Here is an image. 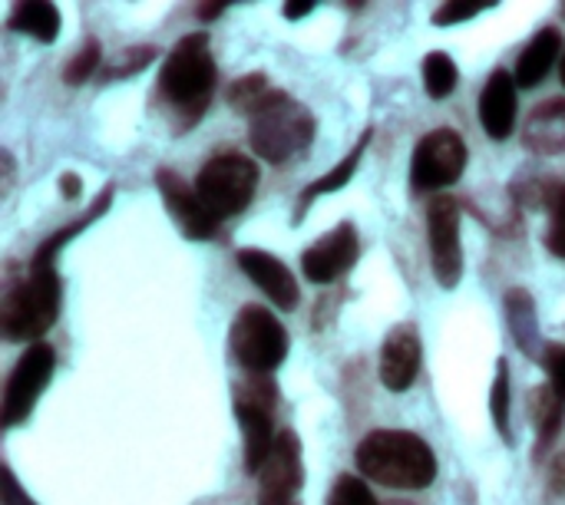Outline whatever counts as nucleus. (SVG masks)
Listing matches in <instances>:
<instances>
[{
	"label": "nucleus",
	"instance_id": "obj_27",
	"mask_svg": "<svg viewBox=\"0 0 565 505\" xmlns=\"http://www.w3.org/2000/svg\"><path fill=\"white\" fill-rule=\"evenodd\" d=\"M103 63V50H99V40H86L73 56L70 63L63 66V83L66 86H83Z\"/></svg>",
	"mask_w": 565,
	"mask_h": 505
},
{
	"label": "nucleus",
	"instance_id": "obj_22",
	"mask_svg": "<svg viewBox=\"0 0 565 505\" xmlns=\"http://www.w3.org/2000/svg\"><path fill=\"white\" fill-rule=\"evenodd\" d=\"M10 30L26 33L40 43H53L60 36V10L46 0H26L10 10Z\"/></svg>",
	"mask_w": 565,
	"mask_h": 505
},
{
	"label": "nucleus",
	"instance_id": "obj_9",
	"mask_svg": "<svg viewBox=\"0 0 565 505\" xmlns=\"http://www.w3.org/2000/svg\"><path fill=\"white\" fill-rule=\"evenodd\" d=\"M53 367H56V354L50 344L40 341V344H30L23 351V357L17 361V367L10 370L7 387H3V404H0V427L3 430L20 427L33 413L40 394L53 380Z\"/></svg>",
	"mask_w": 565,
	"mask_h": 505
},
{
	"label": "nucleus",
	"instance_id": "obj_24",
	"mask_svg": "<svg viewBox=\"0 0 565 505\" xmlns=\"http://www.w3.org/2000/svg\"><path fill=\"white\" fill-rule=\"evenodd\" d=\"M457 83H460L457 63L440 50L427 53V60H424V89H427V96L430 99H447L457 89Z\"/></svg>",
	"mask_w": 565,
	"mask_h": 505
},
{
	"label": "nucleus",
	"instance_id": "obj_18",
	"mask_svg": "<svg viewBox=\"0 0 565 505\" xmlns=\"http://www.w3.org/2000/svg\"><path fill=\"white\" fill-rule=\"evenodd\" d=\"M523 142L533 155H563L565 152V99L540 103L523 129Z\"/></svg>",
	"mask_w": 565,
	"mask_h": 505
},
{
	"label": "nucleus",
	"instance_id": "obj_5",
	"mask_svg": "<svg viewBox=\"0 0 565 505\" xmlns=\"http://www.w3.org/2000/svg\"><path fill=\"white\" fill-rule=\"evenodd\" d=\"M228 344L245 374L271 377L288 357V331L285 324L262 304H245L228 331Z\"/></svg>",
	"mask_w": 565,
	"mask_h": 505
},
{
	"label": "nucleus",
	"instance_id": "obj_39",
	"mask_svg": "<svg viewBox=\"0 0 565 505\" xmlns=\"http://www.w3.org/2000/svg\"><path fill=\"white\" fill-rule=\"evenodd\" d=\"M391 505H411V503H391Z\"/></svg>",
	"mask_w": 565,
	"mask_h": 505
},
{
	"label": "nucleus",
	"instance_id": "obj_7",
	"mask_svg": "<svg viewBox=\"0 0 565 505\" xmlns=\"http://www.w3.org/2000/svg\"><path fill=\"white\" fill-rule=\"evenodd\" d=\"M195 192H199L202 205L218 222H225L252 205V198L258 192V165H255V159H248L242 152H218L199 169Z\"/></svg>",
	"mask_w": 565,
	"mask_h": 505
},
{
	"label": "nucleus",
	"instance_id": "obj_15",
	"mask_svg": "<svg viewBox=\"0 0 565 505\" xmlns=\"http://www.w3.org/2000/svg\"><path fill=\"white\" fill-rule=\"evenodd\" d=\"M420 361H424V347H420V334L414 324H397L384 347H381V380L391 394H404L414 387L417 374H420Z\"/></svg>",
	"mask_w": 565,
	"mask_h": 505
},
{
	"label": "nucleus",
	"instance_id": "obj_33",
	"mask_svg": "<svg viewBox=\"0 0 565 505\" xmlns=\"http://www.w3.org/2000/svg\"><path fill=\"white\" fill-rule=\"evenodd\" d=\"M0 473H3V505H36L20 490V483H17V476H13L10 466H3Z\"/></svg>",
	"mask_w": 565,
	"mask_h": 505
},
{
	"label": "nucleus",
	"instance_id": "obj_19",
	"mask_svg": "<svg viewBox=\"0 0 565 505\" xmlns=\"http://www.w3.org/2000/svg\"><path fill=\"white\" fill-rule=\"evenodd\" d=\"M507 324L510 334L516 337L523 354H536L540 351V321H536V301L526 288H510L507 291Z\"/></svg>",
	"mask_w": 565,
	"mask_h": 505
},
{
	"label": "nucleus",
	"instance_id": "obj_12",
	"mask_svg": "<svg viewBox=\"0 0 565 505\" xmlns=\"http://www.w3.org/2000/svg\"><path fill=\"white\" fill-rule=\"evenodd\" d=\"M305 483L301 440L291 430H281L271 456L258 473V505H291Z\"/></svg>",
	"mask_w": 565,
	"mask_h": 505
},
{
	"label": "nucleus",
	"instance_id": "obj_2",
	"mask_svg": "<svg viewBox=\"0 0 565 505\" xmlns=\"http://www.w3.org/2000/svg\"><path fill=\"white\" fill-rule=\"evenodd\" d=\"M358 470L387 490H427L437 480V456L427 440L407 430H374L358 443Z\"/></svg>",
	"mask_w": 565,
	"mask_h": 505
},
{
	"label": "nucleus",
	"instance_id": "obj_26",
	"mask_svg": "<svg viewBox=\"0 0 565 505\" xmlns=\"http://www.w3.org/2000/svg\"><path fill=\"white\" fill-rule=\"evenodd\" d=\"M490 413H493L497 433L507 443H513V430H510V364L507 361L497 364V380H493V390H490Z\"/></svg>",
	"mask_w": 565,
	"mask_h": 505
},
{
	"label": "nucleus",
	"instance_id": "obj_8",
	"mask_svg": "<svg viewBox=\"0 0 565 505\" xmlns=\"http://www.w3.org/2000/svg\"><path fill=\"white\" fill-rule=\"evenodd\" d=\"M467 155H470L467 142L450 126L427 132L414 146V159H411L414 192H440V189L460 182V175L467 172Z\"/></svg>",
	"mask_w": 565,
	"mask_h": 505
},
{
	"label": "nucleus",
	"instance_id": "obj_16",
	"mask_svg": "<svg viewBox=\"0 0 565 505\" xmlns=\"http://www.w3.org/2000/svg\"><path fill=\"white\" fill-rule=\"evenodd\" d=\"M516 76L507 73V69H493L483 93H480V122L487 129L490 139L503 142L513 136L516 129V112H520V103H516Z\"/></svg>",
	"mask_w": 565,
	"mask_h": 505
},
{
	"label": "nucleus",
	"instance_id": "obj_36",
	"mask_svg": "<svg viewBox=\"0 0 565 505\" xmlns=\"http://www.w3.org/2000/svg\"><path fill=\"white\" fill-rule=\"evenodd\" d=\"M311 10H315L311 0H308V3H285V7H281V13H285L288 20H301V17H308Z\"/></svg>",
	"mask_w": 565,
	"mask_h": 505
},
{
	"label": "nucleus",
	"instance_id": "obj_35",
	"mask_svg": "<svg viewBox=\"0 0 565 505\" xmlns=\"http://www.w3.org/2000/svg\"><path fill=\"white\" fill-rule=\"evenodd\" d=\"M225 10H228L225 3H199V7H195V13H199V20H202V23H212V20H215V17H222Z\"/></svg>",
	"mask_w": 565,
	"mask_h": 505
},
{
	"label": "nucleus",
	"instance_id": "obj_11",
	"mask_svg": "<svg viewBox=\"0 0 565 505\" xmlns=\"http://www.w3.org/2000/svg\"><path fill=\"white\" fill-rule=\"evenodd\" d=\"M361 258V238L358 228L351 222L334 225L328 235H321L315 245L305 248L301 255V271L311 284H331L338 278H344L354 261Z\"/></svg>",
	"mask_w": 565,
	"mask_h": 505
},
{
	"label": "nucleus",
	"instance_id": "obj_23",
	"mask_svg": "<svg viewBox=\"0 0 565 505\" xmlns=\"http://www.w3.org/2000/svg\"><path fill=\"white\" fill-rule=\"evenodd\" d=\"M533 413H536V427H540V440H536V456H543L550 450V443L559 437L563 427L565 400L553 394V387H540L533 394Z\"/></svg>",
	"mask_w": 565,
	"mask_h": 505
},
{
	"label": "nucleus",
	"instance_id": "obj_21",
	"mask_svg": "<svg viewBox=\"0 0 565 505\" xmlns=\"http://www.w3.org/2000/svg\"><path fill=\"white\" fill-rule=\"evenodd\" d=\"M109 202H113V185H106V189L96 195V202H93L79 218H73L70 225H63L56 235H50V238H46V241L36 248V255H33L30 268H53V261H56V255L63 251V245H66V241H73L79 232H86V228H89V225L106 212V208H109Z\"/></svg>",
	"mask_w": 565,
	"mask_h": 505
},
{
	"label": "nucleus",
	"instance_id": "obj_29",
	"mask_svg": "<svg viewBox=\"0 0 565 505\" xmlns=\"http://www.w3.org/2000/svg\"><path fill=\"white\" fill-rule=\"evenodd\" d=\"M550 228H546V248L550 255L565 258V185H559L550 198Z\"/></svg>",
	"mask_w": 565,
	"mask_h": 505
},
{
	"label": "nucleus",
	"instance_id": "obj_25",
	"mask_svg": "<svg viewBox=\"0 0 565 505\" xmlns=\"http://www.w3.org/2000/svg\"><path fill=\"white\" fill-rule=\"evenodd\" d=\"M268 76L265 73H245V76H238L232 86H228V106L232 109H238V112H245V116H252L265 99H268Z\"/></svg>",
	"mask_w": 565,
	"mask_h": 505
},
{
	"label": "nucleus",
	"instance_id": "obj_6",
	"mask_svg": "<svg viewBox=\"0 0 565 505\" xmlns=\"http://www.w3.org/2000/svg\"><path fill=\"white\" fill-rule=\"evenodd\" d=\"M232 404H235V420L245 437V470L258 476L265 460L275 450V440H278V433H275L278 387L271 377L245 374V380L235 384V390H232Z\"/></svg>",
	"mask_w": 565,
	"mask_h": 505
},
{
	"label": "nucleus",
	"instance_id": "obj_37",
	"mask_svg": "<svg viewBox=\"0 0 565 505\" xmlns=\"http://www.w3.org/2000/svg\"><path fill=\"white\" fill-rule=\"evenodd\" d=\"M553 490L565 493V456H559L556 466H553Z\"/></svg>",
	"mask_w": 565,
	"mask_h": 505
},
{
	"label": "nucleus",
	"instance_id": "obj_28",
	"mask_svg": "<svg viewBox=\"0 0 565 505\" xmlns=\"http://www.w3.org/2000/svg\"><path fill=\"white\" fill-rule=\"evenodd\" d=\"M328 505H381V503H377V496L371 493V486H367L361 476L344 473V476H338V480H334V486H331V493H328Z\"/></svg>",
	"mask_w": 565,
	"mask_h": 505
},
{
	"label": "nucleus",
	"instance_id": "obj_34",
	"mask_svg": "<svg viewBox=\"0 0 565 505\" xmlns=\"http://www.w3.org/2000/svg\"><path fill=\"white\" fill-rule=\"evenodd\" d=\"M60 192H63V198H76V195L83 192V182H79V175H73V172H63V175H60Z\"/></svg>",
	"mask_w": 565,
	"mask_h": 505
},
{
	"label": "nucleus",
	"instance_id": "obj_3",
	"mask_svg": "<svg viewBox=\"0 0 565 505\" xmlns=\"http://www.w3.org/2000/svg\"><path fill=\"white\" fill-rule=\"evenodd\" d=\"M318 132V119L315 112L291 99L281 89H271L268 99L252 112V126H248V142L255 149V155H262L271 165H285L288 159L301 155L311 149Z\"/></svg>",
	"mask_w": 565,
	"mask_h": 505
},
{
	"label": "nucleus",
	"instance_id": "obj_17",
	"mask_svg": "<svg viewBox=\"0 0 565 505\" xmlns=\"http://www.w3.org/2000/svg\"><path fill=\"white\" fill-rule=\"evenodd\" d=\"M563 53V33H559L556 26H543V30L523 46V53H520V60H516V69H513L516 86H520V89H536V86L553 73V66H556V60H559ZM559 63H563V60H559Z\"/></svg>",
	"mask_w": 565,
	"mask_h": 505
},
{
	"label": "nucleus",
	"instance_id": "obj_38",
	"mask_svg": "<svg viewBox=\"0 0 565 505\" xmlns=\"http://www.w3.org/2000/svg\"><path fill=\"white\" fill-rule=\"evenodd\" d=\"M559 79H563V86H565V53H563V63H559Z\"/></svg>",
	"mask_w": 565,
	"mask_h": 505
},
{
	"label": "nucleus",
	"instance_id": "obj_14",
	"mask_svg": "<svg viewBox=\"0 0 565 505\" xmlns=\"http://www.w3.org/2000/svg\"><path fill=\"white\" fill-rule=\"evenodd\" d=\"M235 261H238V268L248 275V281H252L255 288L265 291V298H268L275 308H281V311H295V308H298V301H301L298 281H295L291 268H288L278 255L262 251V248H242V251L235 255Z\"/></svg>",
	"mask_w": 565,
	"mask_h": 505
},
{
	"label": "nucleus",
	"instance_id": "obj_4",
	"mask_svg": "<svg viewBox=\"0 0 565 505\" xmlns=\"http://www.w3.org/2000/svg\"><path fill=\"white\" fill-rule=\"evenodd\" d=\"M60 294L56 268H30V275L13 281L0 298V334L10 344H40L60 318Z\"/></svg>",
	"mask_w": 565,
	"mask_h": 505
},
{
	"label": "nucleus",
	"instance_id": "obj_31",
	"mask_svg": "<svg viewBox=\"0 0 565 505\" xmlns=\"http://www.w3.org/2000/svg\"><path fill=\"white\" fill-rule=\"evenodd\" d=\"M543 370H546V377H550V387H553V394L565 400V344H550L546 351H543Z\"/></svg>",
	"mask_w": 565,
	"mask_h": 505
},
{
	"label": "nucleus",
	"instance_id": "obj_20",
	"mask_svg": "<svg viewBox=\"0 0 565 505\" xmlns=\"http://www.w3.org/2000/svg\"><path fill=\"white\" fill-rule=\"evenodd\" d=\"M371 139H374V129L367 126L364 132H361V139L354 142V149L328 172V175H321V179H315L305 192H301V198H298V215H305V208L318 198V195H328V192H338V189H344L351 179H354V172H358V165H361V159H364V149L371 146Z\"/></svg>",
	"mask_w": 565,
	"mask_h": 505
},
{
	"label": "nucleus",
	"instance_id": "obj_1",
	"mask_svg": "<svg viewBox=\"0 0 565 505\" xmlns=\"http://www.w3.org/2000/svg\"><path fill=\"white\" fill-rule=\"evenodd\" d=\"M215 79H218V66L212 56L209 33L199 30L175 40L156 79V99L166 119L175 126V132H189L205 116L215 93Z\"/></svg>",
	"mask_w": 565,
	"mask_h": 505
},
{
	"label": "nucleus",
	"instance_id": "obj_10",
	"mask_svg": "<svg viewBox=\"0 0 565 505\" xmlns=\"http://www.w3.org/2000/svg\"><path fill=\"white\" fill-rule=\"evenodd\" d=\"M427 241L430 265L440 288L454 291L463 278V241H460V202L437 195L427 205Z\"/></svg>",
	"mask_w": 565,
	"mask_h": 505
},
{
	"label": "nucleus",
	"instance_id": "obj_13",
	"mask_svg": "<svg viewBox=\"0 0 565 505\" xmlns=\"http://www.w3.org/2000/svg\"><path fill=\"white\" fill-rule=\"evenodd\" d=\"M156 189L169 208V215L175 218V225L182 228L185 238L192 241H205V238H215L218 232V218L202 205L195 185L189 189L185 179L172 169H156Z\"/></svg>",
	"mask_w": 565,
	"mask_h": 505
},
{
	"label": "nucleus",
	"instance_id": "obj_30",
	"mask_svg": "<svg viewBox=\"0 0 565 505\" xmlns=\"http://www.w3.org/2000/svg\"><path fill=\"white\" fill-rule=\"evenodd\" d=\"M152 60H156V46H129V50H122V56H119L113 66H106V76H113V79L132 76V73H139L142 66H149Z\"/></svg>",
	"mask_w": 565,
	"mask_h": 505
},
{
	"label": "nucleus",
	"instance_id": "obj_32",
	"mask_svg": "<svg viewBox=\"0 0 565 505\" xmlns=\"http://www.w3.org/2000/svg\"><path fill=\"white\" fill-rule=\"evenodd\" d=\"M487 7L483 3H467V0H450V3H440L434 10V23L437 26H454V23H463V20H473L477 13H483Z\"/></svg>",
	"mask_w": 565,
	"mask_h": 505
}]
</instances>
